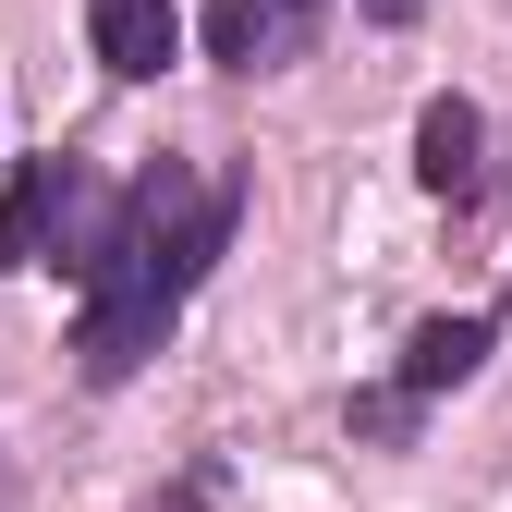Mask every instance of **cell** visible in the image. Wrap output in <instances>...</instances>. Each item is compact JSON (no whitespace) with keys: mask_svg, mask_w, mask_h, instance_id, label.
<instances>
[{"mask_svg":"<svg viewBox=\"0 0 512 512\" xmlns=\"http://www.w3.org/2000/svg\"><path fill=\"white\" fill-rule=\"evenodd\" d=\"M171 317H183V293L159 281V269H122V281H98L86 293V330H74V366L98 378V391H122L159 342H171Z\"/></svg>","mask_w":512,"mask_h":512,"instance_id":"obj_1","label":"cell"},{"mask_svg":"<svg viewBox=\"0 0 512 512\" xmlns=\"http://www.w3.org/2000/svg\"><path fill=\"white\" fill-rule=\"evenodd\" d=\"M476 147H488V122H476V98H427L415 110V183L427 196H476Z\"/></svg>","mask_w":512,"mask_h":512,"instance_id":"obj_2","label":"cell"},{"mask_svg":"<svg viewBox=\"0 0 512 512\" xmlns=\"http://www.w3.org/2000/svg\"><path fill=\"white\" fill-rule=\"evenodd\" d=\"M86 37H98V61L122 86H147V74H171V49H183V25H171V0H98L86 13Z\"/></svg>","mask_w":512,"mask_h":512,"instance_id":"obj_3","label":"cell"},{"mask_svg":"<svg viewBox=\"0 0 512 512\" xmlns=\"http://www.w3.org/2000/svg\"><path fill=\"white\" fill-rule=\"evenodd\" d=\"M61 183H74V159H25V171H13V196H0V269H49Z\"/></svg>","mask_w":512,"mask_h":512,"instance_id":"obj_4","label":"cell"},{"mask_svg":"<svg viewBox=\"0 0 512 512\" xmlns=\"http://www.w3.org/2000/svg\"><path fill=\"white\" fill-rule=\"evenodd\" d=\"M476 366H488V317H427V330L403 342V391L439 403V391H464Z\"/></svg>","mask_w":512,"mask_h":512,"instance_id":"obj_5","label":"cell"},{"mask_svg":"<svg viewBox=\"0 0 512 512\" xmlns=\"http://www.w3.org/2000/svg\"><path fill=\"white\" fill-rule=\"evenodd\" d=\"M220 244H232V196H220V183H208V196H196V208H183V220H171V232H159V244L135 256V269H159L171 293H196V281L220 269Z\"/></svg>","mask_w":512,"mask_h":512,"instance_id":"obj_6","label":"cell"},{"mask_svg":"<svg viewBox=\"0 0 512 512\" xmlns=\"http://www.w3.org/2000/svg\"><path fill=\"white\" fill-rule=\"evenodd\" d=\"M281 13H293V0H208V61L256 74V61H269V37H281Z\"/></svg>","mask_w":512,"mask_h":512,"instance_id":"obj_7","label":"cell"},{"mask_svg":"<svg viewBox=\"0 0 512 512\" xmlns=\"http://www.w3.org/2000/svg\"><path fill=\"white\" fill-rule=\"evenodd\" d=\"M147 512H208V500H196V488H171V500H147Z\"/></svg>","mask_w":512,"mask_h":512,"instance_id":"obj_8","label":"cell"},{"mask_svg":"<svg viewBox=\"0 0 512 512\" xmlns=\"http://www.w3.org/2000/svg\"><path fill=\"white\" fill-rule=\"evenodd\" d=\"M378 13H415V0H378Z\"/></svg>","mask_w":512,"mask_h":512,"instance_id":"obj_9","label":"cell"},{"mask_svg":"<svg viewBox=\"0 0 512 512\" xmlns=\"http://www.w3.org/2000/svg\"><path fill=\"white\" fill-rule=\"evenodd\" d=\"M293 13H305V0H293Z\"/></svg>","mask_w":512,"mask_h":512,"instance_id":"obj_10","label":"cell"}]
</instances>
